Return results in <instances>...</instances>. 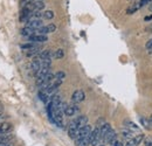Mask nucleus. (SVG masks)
<instances>
[{
	"label": "nucleus",
	"instance_id": "nucleus-1",
	"mask_svg": "<svg viewBox=\"0 0 152 146\" xmlns=\"http://www.w3.org/2000/svg\"><path fill=\"white\" fill-rule=\"evenodd\" d=\"M45 6H46V4H45L43 0H37V1H31V2H28V4H26V5L22 6V7H26V8L29 9V11H42V9L45 8Z\"/></svg>",
	"mask_w": 152,
	"mask_h": 146
},
{
	"label": "nucleus",
	"instance_id": "nucleus-19",
	"mask_svg": "<svg viewBox=\"0 0 152 146\" xmlns=\"http://www.w3.org/2000/svg\"><path fill=\"white\" fill-rule=\"evenodd\" d=\"M76 146H89L90 145V137H86L83 139L76 140Z\"/></svg>",
	"mask_w": 152,
	"mask_h": 146
},
{
	"label": "nucleus",
	"instance_id": "nucleus-5",
	"mask_svg": "<svg viewBox=\"0 0 152 146\" xmlns=\"http://www.w3.org/2000/svg\"><path fill=\"white\" fill-rule=\"evenodd\" d=\"M143 140H144V136H143V134H138V136L132 137V138H130V139H126L125 145L124 146H138Z\"/></svg>",
	"mask_w": 152,
	"mask_h": 146
},
{
	"label": "nucleus",
	"instance_id": "nucleus-6",
	"mask_svg": "<svg viewBox=\"0 0 152 146\" xmlns=\"http://www.w3.org/2000/svg\"><path fill=\"white\" fill-rule=\"evenodd\" d=\"M28 40V42H34V43H42L48 41V36L47 35H42V34H34L32 36L26 37Z\"/></svg>",
	"mask_w": 152,
	"mask_h": 146
},
{
	"label": "nucleus",
	"instance_id": "nucleus-30",
	"mask_svg": "<svg viewBox=\"0 0 152 146\" xmlns=\"http://www.w3.org/2000/svg\"><path fill=\"white\" fill-rule=\"evenodd\" d=\"M149 8H150V11H151V12H152V2H151V4H150V7H149Z\"/></svg>",
	"mask_w": 152,
	"mask_h": 146
},
{
	"label": "nucleus",
	"instance_id": "nucleus-15",
	"mask_svg": "<svg viewBox=\"0 0 152 146\" xmlns=\"http://www.w3.org/2000/svg\"><path fill=\"white\" fill-rule=\"evenodd\" d=\"M40 68H41V60H40L39 57H35V58L33 60V62L31 63V69H32L33 73L35 74Z\"/></svg>",
	"mask_w": 152,
	"mask_h": 146
},
{
	"label": "nucleus",
	"instance_id": "nucleus-29",
	"mask_svg": "<svg viewBox=\"0 0 152 146\" xmlns=\"http://www.w3.org/2000/svg\"><path fill=\"white\" fill-rule=\"evenodd\" d=\"M146 32H149V33H152V25L149 27V28H146Z\"/></svg>",
	"mask_w": 152,
	"mask_h": 146
},
{
	"label": "nucleus",
	"instance_id": "nucleus-12",
	"mask_svg": "<svg viewBox=\"0 0 152 146\" xmlns=\"http://www.w3.org/2000/svg\"><path fill=\"white\" fill-rule=\"evenodd\" d=\"M53 56H54L53 52H50V50H42V52H40V54L37 57H39L40 60H52Z\"/></svg>",
	"mask_w": 152,
	"mask_h": 146
},
{
	"label": "nucleus",
	"instance_id": "nucleus-3",
	"mask_svg": "<svg viewBox=\"0 0 152 146\" xmlns=\"http://www.w3.org/2000/svg\"><path fill=\"white\" fill-rule=\"evenodd\" d=\"M91 131H93L91 126H90L89 124H87L86 126H83L82 128H80V130H78V133H77V137H76L75 140L83 139V138H86V137H90Z\"/></svg>",
	"mask_w": 152,
	"mask_h": 146
},
{
	"label": "nucleus",
	"instance_id": "nucleus-25",
	"mask_svg": "<svg viewBox=\"0 0 152 146\" xmlns=\"http://www.w3.org/2000/svg\"><path fill=\"white\" fill-rule=\"evenodd\" d=\"M139 1V6H140V8L142 7H144V6H146L148 4H151L152 0H138Z\"/></svg>",
	"mask_w": 152,
	"mask_h": 146
},
{
	"label": "nucleus",
	"instance_id": "nucleus-4",
	"mask_svg": "<svg viewBox=\"0 0 152 146\" xmlns=\"http://www.w3.org/2000/svg\"><path fill=\"white\" fill-rule=\"evenodd\" d=\"M80 112V108L77 107V104L74 103V104H67L66 109H64V115L68 116V117H72V116H75L76 113Z\"/></svg>",
	"mask_w": 152,
	"mask_h": 146
},
{
	"label": "nucleus",
	"instance_id": "nucleus-2",
	"mask_svg": "<svg viewBox=\"0 0 152 146\" xmlns=\"http://www.w3.org/2000/svg\"><path fill=\"white\" fill-rule=\"evenodd\" d=\"M98 143H101V130H99V126H96L90 134V145L97 146Z\"/></svg>",
	"mask_w": 152,
	"mask_h": 146
},
{
	"label": "nucleus",
	"instance_id": "nucleus-8",
	"mask_svg": "<svg viewBox=\"0 0 152 146\" xmlns=\"http://www.w3.org/2000/svg\"><path fill=\"white\" fill-rule=\"evenodd\" d=\"M78 130H80V128H77L75 120L70 122V124H69V126H68V136H69L72 139H76L77 133H78Z\"/></svg>",
	"mask_w": 152,
	"mask_h": 146
},
{
	"label": "nucleus",
	"instance_id": "nucleus-23",
	"mask_svg": "<svg viewBox=\"0 0 152 146\" xmlns=\"http://www.w3.org/2000/svg\"><path fill=\"white\" fill-rule=\"evenodd\" d=\"M43 18L47 19V20H52V19L54 18V12L50 11V9L45 11V12H43Z\"/></svg>",
	"mask_w": 152,
	"mask_h": 146
},
{
	"label": "nucleus",
	"instance_id": "nucleus-9",
	"mask_svg": "<svg viewBox=\"0 0 152 146\" xmlns=\"http://www.w3.org/2000/svg\"><path fill=\"white\" fill-rule=\"evenodd\" d=\"M26 26L27 27H31V28H35L38 29L40 27H42V20L41 19H37V18H29V20L26 22Z\"/></svg>",
	"mask_w": 152,
	"mask_h": 146
},
{
	"label": "nucleus",
	"instance_id": "nucleus-26",
	"mask_svg": "<svg viewBox=\"0 0 152 146\" xmlns=\"http://www.w3.org/2000/svg\"><path fill=\"white\" fill-rule=\"evenodd\" d=\"M144 144L145 146H152V137H148L144 139Z\"/></svg>",
	"mask_w": 152,
	"mask_h": 146
},
{
	"label": "nucleus",
	"instance_id": "nucleus-16",
	"mask_svg": "<svg viewBox=\"0 0 152 146\" xmlns=\"http://www.w3.org/2000/svg\"><path fill=\"white\" fill-rule=\"evenodd\" d=\"M124 126L125 128H129V130H131V131H139V126L136 124V123H133L131 120H124Z\"/></svg>",
	"mask_w": 152,
	"mask_h": 146
},
{
	"label": "nucleus",
	"instance_id": "nucleus-31",
	"mask_svg": "<svg viewBox=\"0 0 152 146\" xmlns=\"http://www.w3.org/2000/svg\"><path fill=\"white\" fill-rule=\"evenodd\" d=\"M0 116H1V112H0Z\"/></svg>",
	"mask_w": 152,
	"mask_h": 146
},
{
	"label": "nucleus",
	"instance_id": "nucleus-17",
	"mask_svg": "<svg viewBox=\"0 0 152 146\" xmlns=\"http://www.w3.org/2000/svg\"><path fill=\"white\" fill-rule=\"evenodd\" d=\"M12 128V125L10 123H1L0 124V134H5V133H8Z\"/></svg>",
	"mask_w": 152,
	"mask_h": 146
},
{
	"label": "nucleus",
	"instance_id": "nucleus-7",
	"mask_svg": "<svg viewBox=\"0 0 152 146\" xmlns=\"http://www.w3.org/2000/svg\"><path fill=\"white\" fill-rule=\"evenodd\" d=\"M84 98H86V93H84L83 90H76L72 95V101H73V103H76V104L83 102Z\"/></svg>",
	"mask_w": 152,
	"mask_h": 146
},
{
	"label": "nucleus",
	"instance_id": "nucleus-11",
	"mask_svg": "<svg viewBox=\"0 0 152 146\" xmlns=\"http://www.w3.org/2000/svg\"><path fill=\"white\" fill-rule=\"evenodd\" d=\"M20 33H21V35L25 37H28V36H32V35H34V34H37V29L35 28H31V27H23L21 31H20Z\"/></svg>",
	"mask_w": 152,
	"mask_h": 146
},
{
	"label": "nucleus",
	"instance_id": "nucleus-14",
	"mask_svg": "<svg viewBox=\"0 0 152 146\" xmlns=\"http://www.w3.org/2000/svg\"><path fill=\"white\" fill-rule=\"evenodd\" d=\"M98 126V125H97ZM110 124H108V123H104V124H102L101 126H99V130H101V140H103L104 139V137H105V134L110 131Z\"/></svg>",
	"mask_w": 152,
	"mask_h": 146
},
{
	"label": "nucleus",
	"instance_id": "nucleus-32",
	"mask_svg": "<svg viewBox=\"0 0 152 146\" xmlns=\"http://www.w3.org/2000/svg\"><path fill=\"white\" fill-rule=\"evenodd\" d=\"M99 146H103V145H99Z\"/></svg>",
	"mask_w": 152,
	"mask_h": 146
},
{
	"label": "nucleus",
	"instance_id": "nucleus-21",
	"mask_svg": "<svg viewBox=\"0 0 152 146\" xmlns=\"http://www.w3.org/2000/svg\"><path fill=\"white\" fill-rule=\"evenodd\" d=\"M122 136H123L125 139H130V138H132L133 137V131L129 130V128H125V130H123Z\"/></svg>",
	"mask_w": 152,
	"mask_h": 146
},
{
	"label": "nucleus",
	"instance_id": "nucleus-24",
	"mask_svg": "<svg viewBox=\"0 0 152 146\" xmlns=\"http://www.w3.org/2000/svg\"><path fill=\"white\" fill-rule=\"evenodd\" d=\"M47 29H48V33H54L56 31V25L49 23V25H47Z\"/></svg>",
	"mask_w": 152,
	"mask_h": 146
},
{
	"label": "nucleus",
	"instance_id": "nucleus-13",
	"mask_svg": "<svg viewBox=\"0 0 152 146\" xmlns=\"http://www.w3.org/2000/svg\"><path fill=\"white\" fill-rule=\"evenodd\" d=\"M115 138H117V133L115 132L113 128H110V131H109V132L105 134V137H104V139H103V140H104V143L110 144V143L114 140Z\"/></svg>",
	"mask_w": 152,
	"mask_h": 146
},
{
	"label": "nucleus",
	"instance_id": "nucleus-10",
	"mask_svg": "<svg viewBox=\"0 0 152 146\" xmlns=\"http://www.w3.org/2000/svg\"><path fill=\"white\" fill-rule=\"evenodd\" d=\"M76 123V125H77V128H82L83 126H86L87 124H88V117L87 116H84V115H82V116H78L76 119H74Z\"/></svg>",
	"mask_w": 152,
	"mask_h": 146
},
{
	"label": "nucleus",
	"instance_id": "nucleus-27",
	"mask_svg": "<svg viewBox=\"0 0 152 146\" xmlns=\"http://www.w3.org/2000/svg\"><path fill=\"white\" fill-rule=\"evenodd\" d=\"M145 48H146V49H152V39H150V40L145 43Z\"/></svg>",
	"mask_w": 152,
	"mask_h": 146
},
{
	"label": "nucleus",
	"instance_id": "nucleus-20",
	"mask_svg": "<svg viewBox=\"0 0 152 146\" xmlns=\"http://www.w3.org/2000/svg\"><path fill=\"white\" fill-rule=\"evenodd\" d=\"M11 136L5 133V134H0V144H6V143H11Z\"/></svg>",
	"mask_w": 152,
	"mask_h": 146
},
{
	"label": "nucleus",
	"instance_id": "nucleus-28",
	"mask_svg": "<svg viewBox=\"0 0 152 146\" xmlns=\"http://www.w3.org/2000/svg\"><path fill=\"white\" fill-rule=\"evenodd\" d=\"M151 19H152V15H149V17H145L144 18V21H150Z\"/></svg>",
	"mask_w": 152,
	"mask_h": 146
},
{
	"label": "nucleus",
	"instance_id": "nucleus-18",
	"mask_svg": "<svg viewBox=\"0 0 152 146\" xmlns=\"http://www.w3.org/2000/svg\"><path fill=\"white\" fill-rule=\"evenodd\" d=\"M39 47L38 43H34V42H27V43H23V45H21V49L22 50H31V49H33V48H37Z\"/></svg>",
	"mask_w": 152,
	"mask_h": 146
},
{
	"label": "nucleus",
	"instance_id": "nucleus-22",
	"mask_svg": "<svg viewBox=\"0 0 152 146\" xmlns=\"http://www.w3.org/2000/svg\"><path fill=\"white\" fill-rule=\"evenodd\" d=\"M63 56H64V50L63 49H57V50H55L54 52V58H56V60H60V58H63Z\"/></svg>",
	"mask_w": 152,
	"mask_h": 146
}]
</instances>
